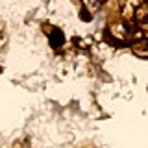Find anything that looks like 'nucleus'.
I'll return each instance as SVG.
<instances>
[{
  "label": "nucleus",
  "instance_id": "nucleus-1",
  "mask_svg": "<svg viewBox=\"0 0 148 148\" xmlns=\"http://www.w3.org/2000/svg\"><path fill=\"white\" fill-rule=\"evenodd\" d=\"M48 39H50V45H52V48H61L63 43H65V35L63 32L59 30V28H52V30L48 32Z\"/></svg>",
  "mask_w": 148,
  "mask_h": 148
}]
</instances>
